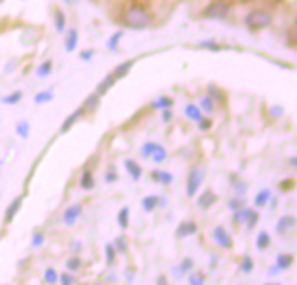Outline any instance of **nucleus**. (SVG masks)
Returning <instances> with one entry per match:
<instances>
[{"label":"nucleus","instance_id":"nucleus-11","mask_svg":"<svg viewBox=\"0 0 297 285\" xmlns=\"http://www.w3.org/2000/svg\"><path fill=\"white\" fill-rule=\"evenodd\" d=\"M115 82H117V79H115L113 75H108V77H105V79H103L101 82L98 84V87H96V94H98V96L106 94V92L115 86Z\"/></svg>","mask_w":297,"mask_h":285},{"label":"nucleus","instance_id":"nucleus-34","mask_svg":"<svg viewBox=\"0 0 297 285\" xmlns=\"http://www.w3.org/2000/svg\"><path fill=\"white\" fill-rule=\"evenodd\" d=\"M122 37H123L122 30H120V32H117V33H113V35L110 37V40H108V49H110V51H115V49L118 47V44H120Z\"/></svg>","mask_w":297,"mask_h":285},{"label":"nucleus","instance_id":"nucleus-5","mask_svg":"<svg viewBox=\"0 0 297 285\" xmlns=\"http://www.w3.org/2000/svg\"><path fill=\"white\" fill-rule=\"evenodd\" d=\"M84 113H86V110H84V108L80 106V108H77V110L73 111V113L68 115V117L64 118L63 125H61V132H68V130H70L71 127L75 125L77 122L80 120V118H82V115H84Z\"/></svg>","mask_w":297,"mask_h":285},{"label":"nucleus","instance_id":"nucleus-53","mask_svg":"<svg viewBox=\"0 0 297 285\" xmlns=\"http://www.w3.org/2000/svg\"><path fill=\"white\" fill-rule=\"evenodd\" d=\"M115 179H118V176L115 174L113 171H110V172H108V174H106V181H108V183H113Z\"/></svg>","mask_w":297,"mask_h":285},{"label":"nucleus","instance_id":"nucleus-41","mask_svg":"<svg viewBox=\"0 0 297 285\" xmlns=\"http://www.w3.org/2000/svg\"><path fill=\"white\" fill-rule=\"evenodd\" d=\"M196 122H198V129L200 130H209L210 127H212V120H210V118L202 117L200 120H196Z\"/></svg>","mask_w":297,"mask_h":285},{"label":"nucleus","instance_id":"nucleus-24","mask_svg":"<svg viewBox=\"0 0 297 285\" xmlns=\"http://www.w3.org/2000/svg\"><path fill=\"white\" fill-rule=\"evenodd\" d=\"M54 99V92L52 91H40L35 94V103L37 105H44V103H49Z\"/></svg>","mask_w":297,"mask_h":285},{"label":"nucleus","instance_id":"nucleus-51","mask_svg":"<svg viewBox=\"0 0 297 285\" xmlns=\"http://www.w3.org/2000/svg\"><path fill=\"white\" fill-rule=\"evenodd\" d=\"M269 113H271L273 117H280V115L283 113V108L281 106H271L269 108Z\"/></svg>","mask_w":297,"mask_h":285},{"label":"nucleus","instance_id":"nucleus-37","mask_svg":"<svg viewBox=\"0 0 297 285\" xmlns=\"http://www.w3.org/2000/svg\"><path fill=\"white\" fill-rule=\"evenodd\" d=\"M115 250H118V252L122 254V256H125L127 254V240H125V237H118L117 240H115Z\"/></svg>","mask_w":297,"mask_h":285},{"label":"nucleus","instance_id":"nucleus-31","mask_svg":"<svg viewBox=\"0 0 297 285\" xmlns=\"http://www.w3.org/2000/svg\"><path fill=\"white\" fill-rule=\"evenodd\" d=\"M158 146H160V145H157V142H144V145L141 146V157H144V159L152 157L153 153L157 152Z\"/></svg>","mask_w":297,"mask_h":285},{"label":"nucleus","instance_id":"nucleus-33","mask_svg":"<svg viewBox=\"0 0 297 285\" xmlns=\"http://www.w3.org/2000/svg\"><path fill=\"white\" fill-rule=\"evenodd\" d=\"M118 225L122 226L123 230L129 226V207H122L120 212H118Z\"/></svg>","mask_w":297,"mask_h":285},{"label":"nucleus","instance_id":"nucleus-12","mask_svg":"<svg viewBox=\"0 0 297 285\" xmlns=\"http://www.w3.org/2000/svg\"><path fill=\"white\" fill-rule=\"evenodd\" d=\"M125 169L134 181H139L142 176V169L136 160H125Z\"/></svg>","mask_w":297,"mask_h":285},{"label":"nucleus","instance_id":"nucleus-49","mask_svg":"<svg viewBox=\"0 0 297 285\" xmlns=\"http://www.w3.org/2000/svg\"><path fill=\"white\" fill-rule=\"evenodd\" d=\"M42 242H44V235L42 233H35L32 238V244L35 245V247H38V245H42Z\"/></svg>","mask_w":297,"mask_h":285},{"label":"nucleus","instance_id":"nucleus-46","mask_svg":"<svg viewBox=\"0 0 297 285\" xmlns=\"http://www.w3.org/2000/svg\"><path fill=\"white\" fill-rule=\"evenodd\" d=\"M172 118H174V113H172V111L169 110V108H165L164 113H162V120H164L165 124H167V122H171Z\"/></svg>","mask_w":297,"mask_h":285},{"label":"nucleus","instance_id":"nucleus-8","mask_svg":"<svg viewBox=\"0 0 297 285\" xmlns=\"http://www.w3.org/2000/svg\"><path fill=\"white\" fill-rule=\"evenodd\" d=\"M21 203H23V196L19 195L16 198L13 200V202L9 203V207H7L6 210V223H11L14 219V216L19 212V209H21Z\"/></svg>","mask_w":297,"mask_h":285},{"label":"nucleus","instance_id":"nucleus-55","mask_svg":"<svg viewBox=\"0 0 297 285\" xmlns=\"http://www.w3.org/2000/svg\"><path fill=\"white\" fill-rule=\"evenodd\" d=\"M64 2H66V4H71V0H64Z\"/></svg>","mask_w":297,"mask_h":285},{"label":"nucleus","instance_id":"nucleus-32","mask_svg":"<svg viewBox=\"0 0 297 285\" xmlns=\"http://www.w3.org/2000/svg\"><path fill=\"white\" fill-rule=\"evenodd\" d=\"M252 214H254V210H250V209H238L237 210V214H235V221L237 223H249V219L252 218Z\"/></svg>","mask_w":297,"mask_h":285},{"label":"nucleus","instance_id":"nucleus-40","mask_svg":"<svg viewBox=\"0 0 297 285\" xmlns=\"http://www.w3.org/2000/svg\"><path fill=\"white\" fill-rule=\"evenodd\" d=\"M45 282L47 283H56L57 282V273L54 271L52 268H49L47 271H45Z\"/></svg>","mask_w":297,"mask_h":285},{"label":"nucleus","instance_id":"nucleus-26","mask_svg":"<svg viewBox=\"0 0 297 285\" xmlns=\"http://www.w3.org/2000/svg\"><path fill=\"white\" fill-rule=\"evenodd\" d=\"M292 256H288V254H280L278 257H276V268L278 269H287V268H290V264H292Z\"/></svg>","mask_w":297,"mask_h":285},{"label":"nucleus","instance_id":"nucleus-52","mask_svg":"<svg viewBox=\"0 0 297 285\" xmlns=\"http://www.w3.org/2000/svg\"><path fill=\"white\" fill-rule=\"evenodd\" d=\"M257 219H259V216H257V212H254V214H252V218H250V219H249V223H247V228L252 230V228H254V225H256V223H257Z\"/></svg>","mask_w":297,"mask_h":285},{"label":"nucleus","instance_id":"nucleus-30","mask_svg":"<svg viewBox=\"0 0 297 285\" xmlns=\"http://www.w3.org/2000/svg\"><path fill=\"white\" fill-rule=\"evenodd\" d=\"M52 72V61H44V63L40 64V66L37 68V77H40V79H44V77L51 75Z\"/></svg>","mask_w":297,"mask_h":285},{"label":"nucleus","instance_id":"nucleus-48","mask_svg":"<svg viewBox=\"0 0 297 285\" xmlns=\"http://www.w3.org/2000/svg\"><path fill=\"white\" fill-rule=\"evenodd\" d=\"M73 282H75V276L66 275V273H64V275H61V283H63V285H71Z\"/></svg>","mask_w":297,"mask_h":285},{"label":"nucleus","instance_id":"nucleus-56","mask_svg":"<svg viewBox=\"0 0 297 285\" xmlns=\"http://www.w3.org/2000/svg\"><path fill=\"white\" fill-rule=\"evenodd\" d=\"M94 285H101V283H94Z\"/></svg>","mask_w":297,"mask_h":285},{"label":"nucleus","instance_id":"nucleus-57","mask_svg":"<svg viewBox=\"0 0 297 285\" xmlns=\"http://www.w3.org/2000/svg\"><path fill=\"white\" fill-rule=\"evenodd\" d=\"M0 165H2V160H0Z\"/></svg>","mask_w":297,"mask_h":285},{"label":"nucleus","instance_id":"nucleus-2","mask_svg":"<svg viewBox=\"0 0 297 285\" xmlns=\"http://www.w3.org/2000/svg\"><path fill=\"white\" fill-rule=\"evenodd\" d=\"M271 23H273L271 14L266 13V11H262V9H256L245 16V25H247V28H250V30L266 28V26H269Z\"/></svg>","mask_w":297,"mask_h":285},{"label":"nucleus","instance_id":"nucleus-1","mask_svg":"<svg viewBox=\"0 0 297 285\" xmlns=\"http://www.w3.org/2000/svg\"><path fill=\"white\" fill-rule=\"evenodd\" d=\"M123 21H125L127 26H130L134 30H144L152 23V16L144 9H141V7H130L123 14Z\"/></svg>","mask_w":297,"mask_h":285},{"label":"nucleus","instance_id":"nucleus-44","mask_svg":"<svg viewBox=\"0 0 297 285\" xmlns=\"http://www.w3.org/2000/svg\"><path fill=\"white\" fill-rule=\"evenodd\" d=\"M92 56H94V51H92V49H86V51L80 52V59L82 61H91Z\"/></svg>","mask_w":297,"mask_h":285},{"label":"nucleus","instance_id":"nucleus-14","mask_svg":"<svg viewBox=\"0 0 297 285\" xmlns=\"http://www.w3.org/2000/svg\"><path fill=\"white\" fill-rule=\"evenodd\" d=\"M196 233V225L191 221H186V223H181L179 228H177L176 235L179 238H184V237H190V235H195Z\"/></svg>","mask_w":297,"mask_h":285},{"label":"nucleus","instance_id":"nucleus-38","mask_svg":"<svg viewBox=\"0 0 297 285\" xmlns=\"http://www.w3.org/2000/svg\"><path fill=\"white\" fill-rule=\"evenodd\" d=\"M191 266H193L191 259H184V261H183V264H181V266L176 269V273H177L176 278H181V275H183L184 271H188V269H191Z\"/></svg>","mask_w":297,"mask_h":285},{"label":"nucleus","instance_id":"nucleus-17","mask_svg":"<svg viewBox=\"0 0 297 285\" xmlns=\"http://www.w3.org/2000/svg\"><path fill=\"white\" fill-rule=\"evenodd\" d=\"M269 198H271V190L264 188V190H261L259 193L256 195V198H254V205H256V207H264L266 203L269 202Z\"/></svg>","mask_w":297,"mask_h":285},{"label":"nucleus","instance_id":"nucleus-9","mask_svg":"<svg viewBox=\"0 0 297 285\" xmlns=\"http://www.w3.org/2000/svg\"><path fill=\"white\" fill-rule=\"evenodd\" d=\"M295 226V218L294 216H283V218L278 219V223H276V232L280 235H283L287 230L294 228Z\"/></svg>","mask_w":297,"mask_h":285},{"label":"nucleus","instance_id":"nucleus-4","mask_svg":"<svg viewBox=\"0 0 297 285\" xmlns=\"http://www.w3.org/2000/svg\"><path fill=\"white\" fill-rule=\"evenodd\" d=\"M203 181V171L200 167H193L188 174L186 179V193L188 196H195L196 191L200 190V184Z\"/></svg>","mask_w":297,"mask_h":285},{"label":"nucleus","instance_id":"nucleus-7","mask_svg":"<svg viewBox=\"0 0 297 285\" xmlns=\"http://www.w3.org/2000/svg\"><path fill=\"white\" fill-rule=\"evenodd\" d=\"M77 45H79V30L71 28L68 30L66 38H64V49H66V52H73Z\"/></svg>","mask_w":297,"mask_h":285},{"label":"nucleus","instance_id":"nucleus-42","mask_svg":"<svg viewBox=\"0 0 297 285\" xmlns=\"http://www.w3.org/2000/svg\"><path fill=\"white\" fill-rule=\"evenodd\" d=\"M115 247L113 245H106V263L108 264H113V259H115Z\"/></svg>","mask_w":297,"mask_h":285},{"label":"nucleus","instance_id":"nucleus-13","mask_svg":"<svg viewBox=\"0 0 297 285\" xmlns=\"http://www.w3.org/2000/svg\"><path fill=\"white\" fill-rule=\"evenodd\" d=\"M80 212H82V205H71V207H68V209L64 210V223H66L68 226H71L73 223L79 219Z\"/></svg>","mask_w":297,"mask_h":285},{"label":"nucleus","instance_id":"nucleus-39","mask_svg":"<svg viewBox=\"0 0 297 285\" xmlns=\"http://www.w3.org/2000/svg\"><path fill=\"white\" fill-rule=\"evenodd\" d=\"M198 45H200L202 49H209V51H219V49H221L217 44H215L214 40H202Z\"/></svg>","mask_w":297,"mask_h":285},{"label":"nucleus","instance_id":"nucleus-18","mask_svg":"<svg viewBox=\"0 0 297 285\" xmlns=\"http://www.w3.org/2000/svg\"><path fill=\"white\" fill-rule=\"evenodd\" d=\"M54 26H56V32L63 33L66 30V16H64L63 11L57 9L56 11V16H54Z\"/></svg>","mask_w":297,"mask_h":285},{"label":"nucleus","instance_id":"nucleus-10","mask_svg":"<svg viewBox=\"0 0 297 285\" xmlns=\"http://www.w3.org/2000/svg\"><path fill=\"white\" fill-rule=\"evenodd\" d=\"M215 200H217V196L212 190H205L202 195H200L198 198V207H202V209H209L210 205H214Z\"/></svg>","mask_w":297,"mask_h":285},{"label":"nucleus","instance_id":"nucleus-6","mask_svg":"<svg viewBox=\"0 0 297 285\" xmlns=\"http://www.w3.org/2000/svg\"><path fill=\"white\" fill-rule=\"evenodd\" d=\"M214 240L217 242L221 247H225V249H230L231 245H233V242H231V237H230V233L226 232L222 226H217V228H214Z\"/></svg>","mask_w":297,"mask_h":285},{"label":"nucleus","instance_id":"nucleus-36","mask_svg":"<svg viewBox=\"0 0 297 285\" xmlns=\"http://www.w3.org/2000/svg\"><path fill=\"white\" fill-rule=\"evenodd\" d=\"M153 160L157 162V164H162V162H164L165 159H167V150L164 148V146H158L157 148V152L153 153Z\"/></svg>","mask_w":297,"mask_h":285},{"label":"nucleus","instance_id":"nucleus-45","mask_svg":"<svg viewBox=\"0 0 297 285\" xmlns=\"http://www.w3.org/2000/svg\"><path fill=\"white\" fill-rule=\"evenodd\" d=\"M190 285H203V278L202 275H198V273H195V275L190 276Z\"/></svg>","mask_w":297,"mask_h":285},{"label":"nucleus","instance_id":"nucleus-21","mask_svg":"<svg viewBox=\"0 0 297 285\" xmlns=\"http://www.w3.org/2000/svg\"><path fill=\"white\" fill-rule=\"evenodd\" d=\"M158 202H160V200H158V196L150 195V196H144V198H142L141 205H142V209H144L146 212H152V210L158 205Z\"/></svg>","mask_w":297,"mask_h":285},{"label":"nucleus","instance_id":"nucleus-29","mask_svg":"<svg viewBox=\"0 0 297 285\" xmlns=\"http://www.w3.org/2000/svg\"><path fill=\"white\" fill-rule=\"evenodd\" d=\"M207 92H209V98L210 99H215V101H225V92L219 89L217 86H209L207 87Z\"/></svg>","mask_w":297,"mask_h":285},{"label":"nucleus","instance_id":"nucleus-27","mask_svg":"<svg viewBox=\"0 0 297 285\" xmlns=\"http://www.w3.org/2000/svg\"><path fill=\"white\" fill-rule=\"evenodd\" d=\"M269 244H271V238H269V235L266 232H261L257 235V240H256V245L259 250H264L266 247H269Z\"/></svg>","mask_w":297,"mask_h":285},{"label":"nucleus","instance_id":"nucleus-20","mask_svg":"<svg viewBox=\"0 0 297 285\" xmlns=\"http://www.w3.org/2000/svg\"><path fill=\"white\" fill-rule=\"evenodd\" d=\"M21 99H23V92H21V91H14V92H11V94L4 96V98H2V103H4V105L14 106V105H18V103L21 101Z\"/></svg>","mask_w":297,"mask_h":285},{"label":"nucleus","instance_id":"nucleus-3","mask_svg":"<svg viewBox=\"0 0 297 285\" xmlns=\"http://www.w3.org/2000/svg\"><path fill=\"white\" fill-rule=\"evenodd\" d=\"M230 4L226 2H212L203 9V18L207 19H225L228 14H230Z\"/></svg>","mask_w":297,"mask_h":285},{"label":"nucleus","instance_id":"nucleus-22","mask_svg":"<svg viewBox=\"0 0 297 285\" xmlns=\"http://www.w3.org/2000/svg\"><path fill=\"white\" fill-rule=\"evenodd\" d=\"M80 186L84 190H92L94 188V176H92L91 171H84L82 179H80Z\"/></svg>","mask_w":297,"mask_h":285},{"label":"nucleus","instance_id":"nucleus-35","mask_svg":"<svg viewBox=\"0 0 297 285\" xmlns=\"http://www.w3.org/2000/svg\"><path fill=\"white\" fill-rule=\"evenodd\" d=\"M200 108L205 110L207 113H212V111H214V99H210L209 96H203V98L200 99Z\"/></svg>","mask_w":297,"mask_h":285},{"label":"nucleus","instance_id":"nucleus-25","mask_svg":"<svg viewBox=\"0 0 297 285\" xmlns=\"http://www.w3.org/2000/svg\"><path fill=\"white\" fill-rule=\"evenodd\" d=\"M99 106V96L98 94H91V96H87V99H86V103H84V110H89V111H94L96 108Z\"/></svg>","mask_w":297,"mask_h":285},{"label":"nucleus","instance_id":"nucleus-43","mask_svg":"<svg viewBox=\"0 0 297 285\" xmlns=\"http://www.w3.org/2000/svg\"><path fill=\"white\" fill-rule=\"evenodd\" d=\"M252 268H254L252 259H250L249 256H245V257H244V261H242V269H244L245 273H249V271H252Z\"/></svg>","mask_w":297,"mask_h":285},{"label":"nucleus","instance_id":"nucleus-28","mask_svg":"<svg viewBox=\"0 0 297 285\" xmlns=\"http://www.w3.org/2000/svg\"><path fill=\"white\" fill-rule=\"evenodd\" d=\"M16 134L19 137H23V139H26V137L30 136V124L26 120H21L16 124Z\"/></svg>","mask_w":297,"mask_h":285},{"label":"nucleus","instance_id":"nucleus-47","mask_svg":"<svg viewBox=\"0 0 297 285\" xmlns=\"http://www.w3.org/2000/svg\"><path fill=\"white\" fill-rule=\"evenodd\" d=\"M66 268L71 269V271H77V269L80 268V259H70L66 263Z\"/></svg>","mask_w":297,"mask_h":285},{"label":"nucleus","instance_id":"nucleus-16","mask_svg":"<svg viewBox=\"0 0 297 285\" xmlns=\"http://www.w3.org/2000/svg\"><path fill=\"white\" fill-rule=\"evenodd\" d=\"M152 178L155 179L157 183H162V184H171L172 181H174V176L167 171H153Z\"/></svg>","mask_w":297,"mask_h":285},{"label":"nucleus","instance_id":"nucleus-19","mask_svg":"<svg viewBox=\"0 0 297 285\" xmlns=\"http://www.w3.org/2000/svg\"><path fill=\"white\" fill-rule=\"evenodd\" d=\"M184 113H186L188 118H191V120H200V118L203 117L202 115V108L196 106V105H188L186 108H184Z\"/></svg>","mask_w":297,"mask_h":285},{"label":"nucleus","instance_id":"nucleus-54","mask_svg":"<svg viewBox=\"0 0 297 285\" xmlns=\"http://www.w3.org/2000/svg\"><path fill=\"white\" fill-rule=\"evenodd\" d=\"M157 285H169L167 283V278H165V276H158V278H157Z\"/></svg>","mask_w":297,"mask_h":285},{"label":"nucleus","instance_id":"nucleus-58","mask_svg":"<svg viewBox=\"0 0 297 285\" xmlns=\"http://www.w3.org/2000/svg\"><path fill=\"white\" fill-rule=\"evenodd\" d=\"M266 285H268V283H266Z\"/></svg>","mask_w":297,"mask_h":285},{"label":"nucleus","instance_id":"nucleus-50","mask_svg":"<svg viewBox=\"0 0 297 285\" xmlns=\"http://www.w3.org/2000/svg\"><path fill=\"white\" fill-rule=\"evenodd\" d=\"M230 207L233 210H238L244 207V200H230Z\"/></svg>","mask_w":297,"mask_h":285},{"label":"nucleus","instance_id":"nucleus-23","mask_svg":"<svg viewBox=\"0 0 297 285\" xmlns=\"http://www.w3.org/2000/svg\"><path fill=\"white\" fill-rule=\"evenodd\" d=\"M172 105H174V99L167 98V96H160L157 101L152 103V106L153 108H158V110H165V108H171Z\"/></svg>","mask_w":297,"mask_h":285},{"label":"nucleus","instance_id":"nucleus-15","mask_svg":"<svg viewBox=\"0 0 297 285\" xmlns=\"http://www.w3.org/2000/svg\"><path fill=\"white\" fill-rule=\"evenodd\" d=\"M132 66H134V59H130V61H123V63H120L117 68H115L111 75H113L117 80H118V79H123V77H125L127 73H129L130 70H132Z\"/></svg>","mask_w":297,"mask_h":285}]
</instances>
